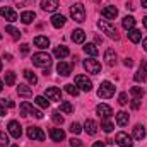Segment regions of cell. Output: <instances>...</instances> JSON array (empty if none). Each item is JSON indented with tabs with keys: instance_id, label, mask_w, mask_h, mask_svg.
<instances>
[{
	"instance_id": "6da1fadb",
	"label": "cell",
	"mask_w": 147,
	"mask_h": 147,
	"mask_svg": "<svg viewBox=\"0 0 147 147\" xmlns=\"http://www.w3.org/2000/svg\"><path fill=\"white\" fill-rule=\"evenodd\" d=\"M33 63L39 67V69H48L51 65V57L45 51H39V53H34L33 55Z\"/></svg>"
},
{
	"instance_id": "7a4b0ae2",
	"label": "cell",
	"mask_w": 147,
	"mask_h": 147,
	"mask_svg": "<svg viewBox=\"0 0 147 147\" xmlns=\"http://www.w3.org/2000/svg\"><path fill=\"white\" fill-rule=\"evenodd\" d=\"M70 16H72V19L75 22H82L86 19V9H84V5L80 2L74 3L72 7H70Z\"/></svg>"
},
{
	"instance_id": "3957f363",
	"label": "cell",
	"mask_w": 147,
	"mask_h": 147,
	"mask_svg": "<svg viewBox=\"0 0 147 147\" xmlns=\"http://www.w3.org/2000/svg\"><path fill=\"white\" fill-rule=\"evenodd\" d=\"M113 94H115V86H113L111 82H108V80L101 82V86H99V89H98V96L103 98V99H110Z\"/></svg>"
},
{
	"instance_id": "277c9868",
	"label": "cell",
	"mask_w": 147,
	"mask_h": 147,
	"mask_svg": "<svg viewBox=\"0 0 147 147\" xmlns=\"http://www.w3.org/2000/svg\"><path fill=\"white\" fill-rule=\"evenodd\" d=\"M21 113H22V116H34V118H43V113L39 110H36L31 103H21Z\"/></svg>"
},
{
	"instance_id": "5b68a950",
	"label": "cell",
	"mask_w": 147,
	"mask_h": 147,
	"mask_svg": "<svg viewBox=\"0 0 147 147\" xmlns=\"http://www.w3.org/2000/svg\"><path fill=\"white\" fill-rule=\"evenodd\" d=\"M75 86L79 89L86 91V92H89L92 89V82H91V79H87V75H77L75 77Z\"/></svg>"
},
{
	"instance_id": "8992f818",
	"label": "cell",
	"mask_w": 147,
	"mask_h": 147,
	"mask_svg": "<svg viewBox=\"0 0 147 147\" xmlns=\"http://www.w3.org/2000/svg\"><path fill=\"white\" fill-rule=\"evenodd\" d=\"M84 69L89 74H99L101 72V63L94 58H87V60H84Z\"/></svg>"
},
{
	"instance_id": "52a82bcc",
	"label": "cell",
	"mask_w": 147,
	"mask_h": 147,
	"mask_svg": "<svg viewBox=\"0 0 147 147\" xmlns=\"http://www.w3.org/2000/svg\"><path fill=\"white\" fill-rule=\"evenodd\" d=\"M98 28H99L101 31H105V33H106L110 38H113V39H118V33H116V29L111 26L108 21H99V22H98Z\"/></svg>"
},
{
	"instance_id": "ba28073f",
	"label": "cell",
	"mask_w": 147,
	"mask_h": 147,
	"mask_svg": "<svg viewBox=\"0 0 147 147\" xmlns=\"http://www.w3.org/2000/svg\"><path fill=\"white\" fill-rule=\"evenodd\" d=\"M7 130H9V134H10L14 139H19V137L22 135V127H21L19 121H16V120H10V121H9Z\"/></svg>"
},
{
	"instance_id": "9c48e42d",
	"label": "cell",
	"mask_w": 147,
	"mask_h": 147,
	"mask_svg": "<svg viewBox=\"0 0 147 147\" xmlns=\"http://www.w3.org/2000/svg\"><path fill=\"white\" fill-rule=\"evenodd\" d=\"M28 137H29L31 140H39V142L46 139L45 132H43L41 128H38V127H29V128H28Z\"/></svg>"
},
{
	"instance_id": "30bf717a",
	"label": "cell",
	"mask_w": 147,
	"mask_h": 147,
	"mask_svg": "<svg viewBox=\"0 0 147 147\" xmlns=\"http://www.w3.org/2000/svg\"><path fill=\"white\" fill-rule=\"evenodd\" d=\"M115 140H116V144H118V146H121V147H132V146H134L132 137H130V135H127L125 132H118Z\"/></svg>"
},
{
	"instance_id": "8fae6325",
	"label": "cell",
	"mask_w": 147,
	"mask_h": 147,
	"mask_svg": "<svg viewBox=\"0 0 147 147\" xmlns=\"http://www.w3.org/2000/svg\"><path fill=\"white\" fill-rule=\"evenodd\" d=\"M0 16H2V17H5L9 22L17 21V14H16V10H14V9H10V7H2V9H0Z\"/></svg>"
},
{
	"instance_id": "7c38bea8",
	"label": "cell",
	"mask_w": 147,
	"mask_h": 147,
	"mask_svg": "<svg viewBox=\"0 0 147 147\" xmlns=\"http://www.w3.org/2000/svg\"><path fill=\"white\" fill-rule=\"evenodd\" d=\"M101 14H103V17H105V19L111 21V19H115V17L118 16V9H116L115 5H106V7H103Z\"/></svg>"
},
{
	"instance_id": "4fadbf2b",
	"label": "cell",
	"mask_w": 147,
	"mask_h": 147,
	"mask_svg": "<svg viewBox=\"0 0 147 147\" xmlns=\"http://www.w3.org/2000/svg\"><path fill=\"white\" fill-rule=\"evenodd\" d=\"M46 98L50 101H62V91L58 87H48L46 89Z\"/></svg>"
},
{
	"instance_id": "5bb4252c",
	"label": "cell",
	"mask_w": 147,
	"mask_h": 147,
	"mask_svg": "<svg viewBox=\"0 0 147 147\" xmlns=\"http://www.w3.org/2000/svg\"><path fill=\"white\" fill-rule=\"evenodd\" d=\"M58 0H41V9L46 12H55L58 9Z\"/></svg>"
},
{
	"instance_id": "9a60e30c",
	"label": "cell",
	"mask_w": 147,
	"mask_h": 147,
	"mask_svg": "<svg viewBox=\"0 0 147 147\" xmlns=\"http://www.w3.org/2000/svg\"><path fill=\"white\" fill-rule=\"evenodd\" d=\"M57 72L60 74V75H63V77L70 75V72H72V63H67V62H60V63L57 65Z\"/></svg>"
},
{
	"instance_id": "2e32d148",
	"label": "cell",
	"mask_w": 147,
	"mask_h": 147,
	"mask_svg": "<svg viewBox=\"0 0 147 147\" xmlns=\"http://www.w3.org/2000/svg\"><path fill=\"white\" fill-rule=\"evenodd\" d=\"M50 137H51L53 142H62L65 139V132L62 128H51L50 130Z\"/></svg>"
},
{
	"instance_id": "e0dca14e",
	"label": "cell",
	"mask_w": 147,
	"mask_h": 147,
	"mask_svg": "<svg viewBox=\"0 0 147 147\" xmlns=\"http://www.w3.org/2000/svg\"><path fill=\"white\" fill-rule=\"evenodd\" d=\"M96 113L99 116H103V118H110L111 115H113V110H111V106H108V105H98Z\"/></svg>"
},
{
	"instance_id": "ac0fdd59",
	"label": "cell",
	"mask_w": 147,
	"mask_h": 147,
	"mask_svg": "<svg viewBox=\"0 0 147 147\" xmlns=\"http://www.w3.org/2000/svg\"><path fill=\"white\" fill-rule=\"evenodd\" d=\"M84 128H86V132L89 134V135H96L98 134V123L94 121V120H86V123H84Z\"/></svg>"
},
{
	"instance_id": "d6986e66",
	"label": "cell",
	"mask_w": 147,
	"mask_h": 147,
	"mask_svg": "<svg viewBox=\"0 0 147 147\" xmlns=\"http://www.w3.org/2000/svg\"><path fill=\"white\" fill-rule=\"evenodd\" d=\"M146 77H147V62L142 60L139 72L135 74V80H137V82H144V80H146Z\"/></svg>"
},
{
	"instance_id": "ffe728a7",
	"label": "cell",
	"mask_w": 147,
	"mask_h": 147,
	"mask_svg": "<svg viewBox=\"0 0 147 147\" xmlns=\"http://www.w3.org/2000/svg\"><path fill=\"white\" fill-rule=\"evenodd\" d=\"M105 60H106V63H108L110 67H115V65H116V53H115V50H111V48L106 50V53H105Z\"/></svg>"
},
{
	"instance_id": "44dd1931",
	"label": "cell",
	"mask_w": 147,
	"mask_h": 147,
	"mask_svg": "<svg viewBox=\"0 0 147 147\" xmlns=\"http://www.w3.org/2000/svg\"><path fill=\"white\" fill-rule=\"evenodd\" d=\"M115 116H116V125H118V127H125V125H128V113H125V111H118Z\"/></svg>"
},
{
	"instance_id": "7402d4cb",
	"label": "cell",
	"mask_w": 147,
	"mask_h": 147,
	"mask_svg": "<svg viewBox=\"0 0 147 147\" xmlns=\"http://www.w3.org/2000/svg\"><path fill=\"white\" fill-rule=\"evenodd\" d=\"M65 21H67V19H65L62 14H55V16L51 17V24H53V28H57V29H58V28H63V26H65Z\"/></svg>"
},
{
	"instance_id": "603a6c76",
	"label": "cell",
	"mask_w": 147,
	"mask_h": 147,
	"mask_svg": "<svg viewBox=\"0 0 147 147\" xmlns=\"http://www.w3.org/2000/svg\"><path fill=\"white\" fill-rule=\"evenodd\" d=\"M72 41L74 43L82 45V43L86 41V33H84L82 29H75V31H72Z\"/></svg>"
},
{
	"instance_id": "cb8c5ba5",
	"label": "cell",
	"mask_w": 147,
	"mask_h": 147,
	"mask_svg": "<svg viewBox=\"0 0 147 147\" xmlns=\"http://www.w3.org/2000/svg\"><path fill=\"white\" fill-rule=\"evenodd\" d=\"M34 45H36L38 48H41V50H46L50 46V39L46 36H36L34 38Z\"/></svg>"
},
{
	"instance_id": "d4e9b609",
	"label": "cell",
	"mask_w": 147,
	"mask_h": 147,
	"mask_svg": "<svg viewBox=\"0 0 147 147\" xmlns=\"http://www.w3.org/2000/svg\"><path fill=\"white\" fill-rule=\"evenodd\" d=\"M69 53H70V51H69L67 46H57V48L53 50V55H55L57 58H60V60L65 58V57H69Z\"/></svg>"
},
{
	"instance_id": "484cf974",
	"label": "cell",
	"mask_w": 147,
	"mask_h": 147,
	"mask_svg": "<svg viewBox=\"0 0 147 147\" xmlns=\"http://www.w3.org/2000/svg\"><path fill=\"white\" fill-rule=\"evenodd\" d=\"M121 26H123L127 31H130V29H134V28H135V19H134L132 16H125V17H123V21H121Z\"/></svg>"
},
{
	"instance_id": "4316f807",
	"label": "cell",
	"mask_w": 147,
	"mask_h": 147,
	"mask_svg": "<svg viewBox=\"0 0 147 147\" xmlns=\"http://www.w3.org/2000/svg\"><path fill=\"white\" fill-rule=\"evenodd\" d=\"M84 51H86L89 57H92V58L98 57V53H99V50H98V46H96L94 43H87V45L84 46Z\"/></svg>"
},
{
	"instance_id": "83f0119b",
	"label": "cell",
	"mask_w": 147,
	"mask_h": 147,
	"mask_svg": "<svg viewBox=\"0 0 147 147\" xmlns=\"http://www.w3.org/2000/svg\"><path fill=\"white\" fill-rule=\"evenodd\" d=\"M127 34H128V39H130L132 43H139V41L142 39V33H140L139 29H135V28H134V29H130Z\"/></svg>"
},
{
	"instance_id": "f1b7e54d",
	"label": "cell",
	"mask_w": 147,
	"mask_h": 147,
	"mask_svg": "<svg viewBox=\"0 0 147 147\" xmlns=\"http://www.w3.org/2000/svg\"><path fill=\"white\" fill-rule=\"evenodd\" d=\"M34 19H36V16H34V12H31V10H26V12L21 14V21H22L24 24H31Z\"/></svg>"
},
{
	"instance_id": "f546056e",
	"label": "cell",
	"mask_w": 147,
	"mask_h": 147,
	"mask_svg": "<svg viewBox=\"0 0 147 147\" xmlns=\"http://www.w3.org/2000/svg\"><path fill=\"white\" fill-rule=\"evenodd\" d=\"M144 137H146V128L142 125H135V128H134V139L142 140Z\"/></svg>"
},
{
	"instance_id": "4dcf8cb0",
	"label": "cell",
	"mask_w": 147,
	"mask_h": 147,
	"mask_svg": "<svg viewBox=\"0 0 147 147\" xmlns=\"http://www.w3.org/2000/svg\"><path fill=\"white\" fill-rule=\"evenodd\" d=\"M17 92H19V96H31V94H33V89H31V87H28L26 84H19Z\"/></svg>"
},
{
	"instance_id": "1f68e13d",
	"label": "cell",
	"mask_w": 147,
	"mask_h": 147,
	"mask_svg": "<svg viewBox=\"0 0 147 147\" xmlns=\"http://www.w3.org/2000/svg\"><path fill=\"white\" fill-rule=\"evenodd\" d=\"M34 103H36L39 108H48V106H50V101H48V98H45V96H36V98H34Z\"/></svg>"
},
{
	"instance_id": "d6a6232c",
	"label": "cell",
	"mask_w": 147,
	"mask_h": 147,
	"mask_svg": "<svg viewBox=\"0 0 147 147\" xmlns=\"http://www.w3.org/2000/svg\"><path fill=\"white\" fill-rule=\"evenodd\" d=\"M130 94H132L135 99H142V98H144V89H142V87H139V86H135V87H132V89H130Z\"/></svg>"
},
{
	"instance_id": "836d02e7",
	"label": "cell",
	"mask_w": 147,
	"mask_h": 147,
	"mask_svg": "<svg viewBox=\"0 0 147 147\" xmlns=\"http://www.w3.org/2000/svg\"><path fill=\"white\" fill-rule=\"evenodd\" d=\"M24 77H26V80H28L29 84H33V86L38 82V77L33 70H24Z\"/></svg>"
},
{
	"instance_id": "e575fe53",
	"label": "cell",
	"mask_w": 147,
	"mask_h": 147,
	"mask_svg": "<svg viewBox=\"0 0 147 147\" xmlns=\"http://www.w3.org/2000/svg\"><path fill=\"white\" fill-rule=\"evenodd\" d=\"M101 128H103L106 134H110L111 130L115 128V125L110 121V118H103V121H101Z\"/></svg>"
},
{
	"instance_id": "d590c367",
	"label": "cell",
	"mask_w": 147,
	"mask_h": 147,
	"mask_svg": "<svg viewBox=\"0 0 147 147\" xmlns=\"http://www.w3.org/2000/svg\"><path fill=\"white\" fill-rule=\"evenodd\" d=\"M5 31L14 38V39H19V38H21V31H19V29H16L14 26H7V28H5Z\"/></svg>"
},
{
	"instance_id": "8d00e7d4",
	"label": "cell",
	"mask_w": 147,
	"mask_h": 147,
	"mask_svg": "<svg viewBox=\"0 0 147 147\" xmlns=\"http://www.w3.org/2000/svg\"><path fill=\"white\" fill-rule=\"evenodd\" d=\"M60 111L62 113H74V106L69 103V101H63V103H60Z\"/></svg>"
},
{
	"instance_id": "74e56055",
	"label": "cell",
	"mask_w": 147,
	"mask_h": 147,
	"mask_svg": "<svg viewBox=\"0 0 147 147\" xmlns=\"http://www.w3.org/2000/svg\"><path fill=\"white\" fill-rule=\"evenodd\" d=\"M65 91H67V92H69L70 96H77L80 89H79L77 86H74V84H67V86H65Z\"/></svg>"
},
{
	"instance_id": "f35d334b",
	"label": "cell",
	"mask_w": 147,
	"mask_h": 147,
	"mask_svg": "<svg viewBox=\"0 0 147 147\" xmlns=\"http://www.w3.org/2000/svg\"><path fill=\"white\" fill-rule=\"evenodd\" d=\"M5 84H7V86H14V84H16V74L14 72L5 74Z\"/></svg>"
},
{
	"instance_id": "ab89813d",
	"label": "cell",
	"mask_w": 147,
	"mask_h": 147,
	"mask_svg": "<svg viewBox=\"0 0 147 147\" xmlns=\"http://www.w3.org/2000/svg\"><path fill=\"white\" fill-rule=\"evenodd\" d=\"M51 120H53L55 123H58V125H62V123H63V116H62L58 111H53V115H51Z\"/></svg>"
},
{
	"instance_id": "60d3db41",
	"label": "cell",
	"mask_w": 147,
	"mask_h": 147,
	"mask_svg": "<svg viewBox=\"0 0 147 147\" xmlns=\"http://www.w3.org/2000/svg\"><path fill=\"white\" fill-rule=\"evenodd\" d=\"M9 144V137H7V134L5 132H0V147L7 146Z\"/></svg>"
},
{
	"instance_id": "b9f144b4",
	"label": "cell",
	"mask_w": 147,
	"mask_h": 147,
	"mask_svg": "<svg viewBox=\"0 0 147 147\" xmlns=\"http://www.w3.org/2000/svg\"><path fill=\"white\" fill-rule=\"evenodd\" d=\"M118 103H120V105H127V103H128V96H127V92H121V94L118 96Z\"/></svg>"
},
{
	"instance_id": "7bdbcfd3",
	"label": "cell",
	"mask_w": 147,
	"mask_h": 147,
	"mask_svg": "<svg viewBox=\"0 0 147 147\" xmlns=\"http://www.w3.org/2000/svg\"><path fill=\"white\" fill-rule=\"evenodd\" d=\"M70 132H72V134H80V132H82V127H80L79 123H72V125H70Z\"/></svg>"
},
{
	"instance_id": "ee69618b",
	"label": "cell",
	"mask_w": 147,
	"mask_h": 147,
	"mask_svg": "<svg viewBox=\"0 0 147 147\" xmlns=\"http://www.w3.org/2000/svg\"><path fill=\"white\" fill-rule=\"evenodd\" d=\"M70 146L72 147H84L82 146V140H79V139H72L70 140Z\"/></svg>"
},
{
	"instance_id": "f6af8a7d",
	"label": "cell",
	"mask_w": 147,
	"mask_h": 147,
	"mask_svg": "<svg viewBox=\"0 0 147 147\" xmlns=\"http://www.w3.org/2000/svg\"><path fill=\"white\" fill-rule=\"evenodd\" d=\"M21 53H22V55H28V53H29V45L22 43V45H21Z\"/></svg>"
},
{
	"instance_id": "bcb514c9",
	"label": "cell",
	"mask_w": 147,
	"mask_h": 147,
	"mask_svg": "<svg viewBox=\"0 0 147 147\" xmlns=\"http://www.w3.org/2000/svg\"><path fill=\"white\" fill-rule=\"evenodd\" d=\"M130 106H132V110H139V106H140V99H135V98H134V101L130 103Z\"/></svg>"
},
{
	"instance_id": "7dc6e473",
	"label": "cell",
	"mask_w": 147,
	"mask_h": 147,
	"mask_svg": "<svg viewBox=\"0 0 147 147\" xmlns=\"http://www.w3.org/2000/svg\"><path fill=\"white\" fill-rule=\"evenodd\" d=\"M7 115V110H5V103L0 101V116H5Z\"/></svg>"
},
{
	"instance_id": "c3c4849f",
	"label": "cell",
	"mask_w": 147,
	"mask_h": 147,
	"mask_svg": "<svg viewBox=\"0 0 147 147\" xmlns=\"http://www.w3.org/2000/svg\"><path fill=\"white\" fill-rule=\"evenodd\" d=\"M123 63H125V67H132V65H134V60H132V58H125Z\"/></svg>"
},
{
	"instance_id": "681fc988",
	"label": "cell",
	"mask_w": 147,
	"mask_h": 147,
	"mask_svg": "<svg viewBox=\"0 0 147 147\" xmlns=\"http://www.w3.org/2000/svg\"><path fill=\"white\" fill-rule=\"evenodd\" d=\"M92 147H105V142H94Z\"/></svg>"
},
{
	"instance_id": "f907efd6",
	"label": "cell",
	"mask_w": 147,
	"mask_h": 147,
	"mask_svg": "<svg viewBox=\"0 0 147 147\" xmlns=\"http://www.w3.org/2000/svg\"><path fill=\"white\" fill-rule=\"evenodd\" d=\"M7 106H9V108H14L16 105H14V101H10V99H7Z\"/></svg>"
},
{
	"instance_id": "816d5d0a",
	"label": "cell",
	"mask_w": 147,
	"mask_h": 147,
	"mask_svg": "<svg viewBox=\"0 0 147 147\" xmlns=\"http://www.w3.org/2000/svg\"><path fill=\"white\" fill-rule=\"evenodd\" d=\"M142 46H144V50H146V51H147V38H146V39H144V43H142Z\"/></svg>"
},
{
	"instance_id": "f5cc1de1",
	"label": "cell",
	"mask_w": 147,
	"mask_h": 147,
	"mask_svg": "<svg viewBox=\"0 0 147 147\" xmlns=\"http://www.w3.org/2000/svg\"><path fill=\"white\" fill-rule=\"evenodd\" d=\"M140 2H142V7H146L147 9V0H140Z\"/></svg>"
},
{
	"instance_id": "db71d44e",
	"label": "cell",
	"mask_w": 147,
	"mask_h": 147,
	"mask_svg": "<svg viewBox=\"0 0 147 147\" xmlns=\"http://www.w3.org/2000/svg\"><path fill=\"white\" fill-rule=\"evenodd\" d=\"M142 21H144V26H146V28H147V16H146V17H144V19H142Z\"/></svg>"
},
{
	"instance_id": "11a10c76",
	"label": "cell",
	"mask_w": 147,
	"mask_h": 147,
	"mask_svg": "<svg viewBox=\"0 0 147 147\" xmlns=\"http://www.w3.org/2000/svg\"><path fill=\"white\" fill-rule=\"evenodd\" d=\"M2 89H3V82L0 80V92H2Z\"/></svg>"
},
{
	"instance_id": "9f6ffc18",
	"label": "cell",
	"mask_w": 147,
	"mask_h": 147,
	"mask_svg": "<svg viewBox=\"0 0 147 147\" xmlns=\"http://www.w3.org/2000/svg\"><path fill=\"white\" fill-rule=\"evenodd\" d=\"M0 70H2V60H0Z\"/></svg>"
},
{
	"instance_id": "6f0895ef",
	"label": "cell",
	"mask_w": 147,
	"mask_h": 147,
	"mask_svg": "<svg viewBox=\"0 0 147 147\" xmlns=\"http://www.w3.org/2000/svg\"><path fill=\"white\" fill-rule=\"evenodd\" d=\"M0 39H2V34H0Z\"/></svg>"
},
{
	"instance_id": "680465c9",
	"label": "cell",
	"mask_w": 147,
	"mask_h": 147,
	"mask_svg": "<svg viewBox=\"0 0 147 147\" xmlns=\"http://www.w3.org/2000/svg\"><path fill=\"white\" fill-rule=\"evenodd\" d=\"M12 147H17V146H12Z\"/></svg>"
}]
</instances>
